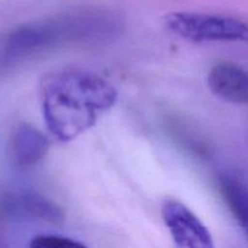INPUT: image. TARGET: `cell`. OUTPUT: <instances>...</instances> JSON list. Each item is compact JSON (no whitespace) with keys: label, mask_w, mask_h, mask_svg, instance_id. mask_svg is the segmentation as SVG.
<instances>
[{"label":"cell","mask_w":248,"mask_h":248,"mask_svg":"<svg viewBox=\"0 0 248 248\" xmlns=\"http://www.w3.org/2000/svg\"><path fill=\"white\" fill-rule=\"evenodd\" d=\"M29 248H87L80 241L58 235H38L29 242Z\"/></svg>","instance_id":"7"},{"label":"cell","mask_w":248,"mask_h":248,"mask_svg":"<svg viewBox=\"0 0 248 248\" xmlns=\"http://www.w3.org/2000/svg\"><path fill=\"white\" fill-rule=\"evenodd\" d=\"M219 189L230 212L248 240V189L230 176L219 177Z\"/></svg>","instance_id":"6"},{"label":"cell","mask_w":248,"mask_h":248,"mask_svg":"<svg viewBox=\"0 0 248 248\" xmlns=\"http://www.w3.org/2000/svg\"><path fill=\"white\" fill-rule=\"evenodd\" d=\"M166 28L174 35L191 43L248 44V23L224 15L206 12L174 11L164 17Z\"/></svg>","instance_id":"2"},{"label":"cell","mask_w":248,"mask_h":248,"mask_svg":"<svg viewBox=\"0 0 248 248\" xmlns=\"http://www.w3.org/2000/svg\"><path fill=\"white\" fill-rule=\"evenodd\" d=\"M48 152V140L44 133L29 124H21L11 140V155L16 165L29 167L38 164Z\"/></svg>","instance_id":"5"},{"label":"cell","mask_w":248,"mask_h":248,"mask_svg":"<svg viewBox=\"0 0 248 248\" xmlns=\"http://www.w3.org/2000/svg\"><path fill=\"white\" fill-rule=\"evenodd\" d=\"M208 87L228 103L248 106V72L232 62H219L210 69Z\"/></svg>","instance_id":"4"},{"label":"cell","mask_w":248,"mask_h":248,"mask_svg":"<svg viewBox=\"0 0 248 248\" xmlns=\"http://www.w3.org/2000/svg\"><path fill=\"white\" fill-rule=\"evenodd\" d=\"M161 216L172 239L181 248H215L210 230L198 216L178 200H165Z\"/></svg>","instance_id":"3"},{"label":"cell","mask_w":248,"mask_h":248,"mask_svg":"<svg viewBox=\"0 0 248 248\" xmlns=\"http://www.w3.org/2000/svg\"><path fill=\"white\" fill-rule=\"evenodd\" d=\"M118 91L96 73L60 69L39 82V101L48 132L68 143L93 127L116 103Z\"/></svg>","instance_id":"1"}]
</instances>
